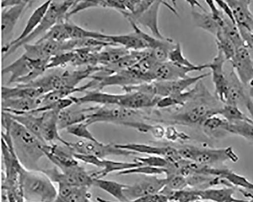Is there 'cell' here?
<instances>
[{"label": "cell", "mask_w": 253, "mask_h": 202, "mask_svg": "<svg viewBox=\"0 0 253 202\" xmlns=\"http://www.w3.org/2000/svg\"><path fill=\"white\" fill-rule=\"evenodd\" d=\"M195 93L183 106L175 108L170 117L172 124L183 126L201 125L209 117L219 115L223 104L200 81Z\"/></svg>", "instance_id": "obj_1"}, {"label": "cell", "mask_w": 253, "mask_h": 202, "mask_svg": "<svg viewBox=\"0 0 253 202\" xmlns=\"http://www.w3.org/2000/svg\"><path fill=\"white\" fill-rule=\"evenodd\" d=\"M2 125L10 135L15 153L22 165L27 169L38 170V164L45 156L47 144L13 119L6 112L2 113Z\"/></svg>", "instance_id": "obj_2"}, {"label": "cell", "mask_w": 253, "mask_h": 202, "mask_svg": "<svg viewBox=\"0 0 253 202\" xmlns=\"http://www.w3.org/2000/svg\"><path fill=\"white\" fill-rule=\"evenodd\" d=\"M147 120V116L141 110L98 105L93 107V110L85 123L89 126L95 124L106 123L129 127L142 133L151 132L157 137L160 127L146 123Z\"/></svg>", "instance_id": "obj_3"}, {"label": "cell", "mask_w": 253, "mask_h": 202, "mask_svg": "<svg viewBox=\"0 0 253 202\" xmlns=\"http://www.w3.org/2000/svg\"><path fill=\"white\" fill-rule=\"evenodd\" d=\"M81 97H70L74 104L81 105L93 103L99 105L117 106L126 108L142 110L156 107L158 99L155 96L137 90L123 94H112L98 90H87Z\"/></svg>", "instance_id": "obj_4"}, {"label": "cell", "mask_w": 253, "mask_h": 202, "mask_svg": "<svg viewBox=\"0 0 253 202\" xmlns=\"http://www.w3.org/2000/svg\"><path fill=\"white\" fill-rule=\"evenodd\" d=\"M20 184L28 202H54L57 196L53 182L41 170H28L23 167Z\"/></svg>", "instance_id": "obj_5"}, {"label": "cell", "mask_w": 253, "mask_h": 202, "mask_svg": "<svg viewBox=\"0 0 253 202\" xmlns=\"http://www.w3.org/2000/svg\"><path fill=\"white\" fill-rule=\"evenodd\" d=\"M102 70V67L99 66H89L79 70H65L40 77L34 82L23 86L39 88L45 94L56 90L75 89L82 80L90 78L94 73L101 72Z\"/></svg>", "instance_id": "obj_6"}, {"label": "cell", "mask_w": 253, "mask_h": 202, "mask_svg": "<svg viewBox=\"0 0 253 202\" xmlns=\"http://www.w3.org/2000/svg\"><path fill=\"white\" fill-rule=\"evenodd\" d=\"M49 62V60L33 59L24 54L4 68L2 73L11 74L8 84L25 85L34 82L43 75L47 70Z\"/></svg>", "instance_id": "obj_7"}, {"label": "cell", "mask_w": 253, "mask_h": 202, "mask_svg": "<svg viewBox=\"0 0 253 202\" xmlns=\"http://www.w3.org/2000/svg\"><path fill=\"white\" fill-rule=\"evenodd\" d=\"M76 1H51L48 11L36 29L27 38L11 47L4 55V58L14 53L18 48L29 44L40 35H44L56 24L64 21Z\"/></svg>", "instance_id": "obj_8"}, {"label": "cell", "mask_w": 253, "mask_h": 202, "mask_svg": "<svg viewBox=\"0 0 253 202\" xmlns=\"http://www.w3.org/2000/svg\"><path fill=\"white\" fill-rule=\"evenodd\" d=\"M178 150L183 159L211 167L229 161L236 163L239 160L238 156L231 147L212 149L186 146Z\"/></svg>", "instance_id": "obj_9"}, {"label": "cell", "mask_w": 253, "mask_h": 202, "mask_svg": "<svg viewBox=\"0 0 253 202\" xmlns=\"http://www.w3.org/2000/svg\"><path fill=\"white\" fill-rule=\"evenodd\" d=\"M90 78L97 82L95 90L100 91L104 88L110 86H119L123 89L153 82L151 74L142 72L135 65L130 68L122 70L111 75H93Z\"/></svg>", "instance_id": "obj_10"}, {"label": "cell", "mask_w": 253, "mask_h": 202, "mask_svg": "<svg viewBox=\"0 0 253 202\" xmlns=\"http://www.w3.org/2000/svg\"><path fill=\"white\" fill-rule=\"evenodd\" d=\"M51 180L53 183L68 185L77 187H87L93 186L94 178L90 172H88L79 164L63 171H60L57 168L41 169Z\"/></svg>", "instance_id": "obj_11"}, {"label": "cell", "mask_w": 253, "mask_h": 202, "mask_svg": "<svg viewBox=\"0 0 253 202\" xmlns=\"http://www.w3.org/2000/svg\"><path fill=\"white\" fill-rule=\"evenodd\" d=\"M68 147L73 154L91 155L102 159L112 156H129L138 154L133 152L119 148L116 144H105L100 142L98 140H81L75 143L70 142Z\"/></svg>", "instance_id": "obj_12"}, {"label": "cell", "mask_w": 253, "mask_h": 202, "mask_svg": "<svg viewBox=\"0 0 253 202\" xmlns=\"http://www.w3.org/2000/svg\"><path fill=\"white\" fill-rule=\"evenodd\" d=\"M167 178H159L158 176H145L144 178L132 185H126L124 194L128 199L160 194L167 184Z\"/></svg>", "instance_id": "obj_13"}, {"label": "cell", "mask_w": 253, "mask_h": 202, "mask_svg": "<svg viewBox=\"0 0 253 202\" xmlns=\"http://www.w3.org/2000/svg\"><path fill=\"white\" fill-rule=\"evenodd\" d=\"M34 2L32 1H22L14 6L3 9L1 27L3 48L7 47L12 42L14 30L18 20Z\"/></svg>", "instance_id": "obj_14"}, {"label": "cell", "mask_w": 253, "mask_h": 202, "mask_svg": "<svg viewBox=\"0 0 253 202\" xmlns=\"http://www.w3.org/2000/svg\"><path fill=\"white\" fill-rule=\"evenodd\" d=\"M211 74V72H207L196 76H188L177 80L153 82L155 95L162 98L183 93Z\"/></svg>", "instance_id": "obj_15"}, {"label": "cell", "mask_w": 253, "mask_h": 202, "mask_svg": "<svg viewBox=\"0 0 253 202\" xmlns=\"http://www.w3.org/2000/svg\"><path fill=\"white\" fill-rule=\"evenodd\" d=\"M226 59L222 53L217 50L216 56L212 62L208 64L209 68L211 70L212 81L215 87V95L224 104L228 90L227 74L224 69Z\"/></svg>", "instance_id": "obj_16"}, {"label": "cell", "mask_w": 253, "mask_h": 202, "mask_svg": "<svg viewBox=\"0 0 253 202\" xmlns=\"http://www.w3.org/2000/svg\"><path fill=\"white\" fill-rule=\"evenodd\" d=\"M233 69L244 86H253V57L245 47L236 50L234 57L230 61Z\"/></svg>", "instance_id": "obj_17"}, {"label": "cell", "mask_w": 253, "mask_h": 202, "mask_svg": "<svg viewBox=\"0 0 253 202\" xmlns=\"http://www.w3.org/2000/svg\"><path fill=\"white\" fill-rule=\"evenodd\" d=\"M164 5L177 15L176 10L163 1H153L150 7L146 9L135 20L134 23L138 26H142L149 29L153 36L161 39L167 38L161 33L158 23L159 11L162 5Z\"/></svg>", "instance_id": "obj_18"}, {"label": "cell", "mask_w": 253, "mask_h": 202, "mask_svg": "<svg viewBox=\"0 0 253 202\" xmlns=\"http://www.w3.org/2000/svg\"><path fill=\"white\" fill-rule=\"evenodd\" d=\"M118 148L150 156H157L166 158L173 164H177L183 159L180 157L178 150L170 147H157L143 144L129 143L116 144Z\"/></svg>", "instance_id": "obj_19"}, {"label": "cell", "mask_w": 253, "mask_h": 202, "mask_svg": "<svg viewBox=\"0 0 253 202\" xmlns=\"http://www.w3.org/2000/svg\"><path fill=\"white\" fill-rule=\"evenodd\" d=\"M200 71L197 69L190 68L176 65L169 61L159 63L152 72L153 82L173 80L186 78L190 72Z\"/></svg>", "instance_id": "obj_20"}, {"label": "cell", "mask_w": 253, "mask_h": 202, "mask_svg": "<svg viewBox=\"0 0 253 202\" xmlns=\"http://www.w3.org/2000/svg\"><path fill=\"white\" fill-rule=\"evenodd\" d=\"M60 112L51 110L41 113L43 117L41 132V139L46 144L58 141L62 145L68 146L70 142L63 139L59 133L58 121Z\"/></svg>", "instance_id": "obj_21"}, {"label": "cell", "mask_w": 253, "mask_h": 202, "mask_svg": "<svg viewBox=\"0 0 253 202\" xmlns=\"http://www.w3.org/2000/svg\"><path fill=\"white\" fill-rule=\"evenodd\" d=\"M233 10L236 24L253 33V14L250 10L249 0L226 1Z\"/></svg>", "instance_id": "obj_22"}, {"label": "cell", "mask_w": 253, "mask_h": 202, "mask_svg": "<svg viewBox=\"0 0 253 202\" xmlns=\"http://www.w3.org/2000/svg\"><path fill=\"white\" fill-rule=\"evenodd\" d=\"M51 1L45 2L38 6L29 17L26 25L22 33L18 37L13 40V41L6 48L2 49L4 55L12 46L22 41L29 36L39 26L44 18L49 7Z\"/></svg>", "instance_id": "obj_23"}, {"label": "cell", "mask_w": 253, "mask_h": 202, "mask_svg": "<svg viewBox=\"0 0 253 202\" xmlns=\"http://www.w3.org/2000/svg\"><path fill=\"white\" fill-rule=\"evenodd\" d=\"M227 77L229 87L224 104L238 106L241 103H243L245 105L250 95L246 93L244 85L234 69L227 74Z\"/></svg>", "instance_id": "obj_24"}, {"label": "cell", "mask_w": 253, "mask_h": 202, "mask_svg": "<svg viewBox=\"0 0 253 202\" xmlns=\"http://www.w3.org/2000/svg\"><path fill=\"white\" fill-rule=\"evenodd\" d=\"M72 106L59 113L58 121L59 131L66 130L76 124L85 122L93 110V107L77 108L72 107Z\"/></svg>", "instance_id": "obj_25"}, {"label": "cell", "mask_w": 253, "mask_h": 202, "mask_svg": "<svg viewBox=\"0 0 253 202\" xmlns=\"http://www.w3.org/2000/svg\"><path fill=\"white\" fill-rule=\"evenodd\" d=\"M42 97L37 99L17 98L3 100V111L12 114L30 112L40 106Z\"/></svg>", "instance_id": "obj_26"}, {"label": "cell", "mask_w": 253, "mask_h": 202, "mask_svg": "<svg viewBox=\"0 0 253 202\" xmlns=\"http://www.w3.org/2000/svg\"><path fill=\"white\" fill-rule=\"evenodd\" d=\"M236 188L224 187L222 188H209L204 190H197L201 201H209L213 202H250L237 199L235 197Z\"/></svg>", "instance_id": "obj_27"}, {"label": "cell", "mask_w": 253, "mask_h": 202, "mask_svg": "<svg viewBox=\"0 0 253 202\" xmlns=\"http://www.w3.org/2000/svg\"><path fill=\"white\" fill-rule=\"evenodd\" d=\"M139 166L141 165L133 161V163H125L109 160L106 159L101 160L100 170L90 172L92 176L95 179H101L114 172H120Z\"/></svg>", "instance_id": "obj_28"}, {"label": "cell", "mask_w": 253, "mask_h": 202, "mask_svg": "<svg viewBox=\"0 0 253 202\" xmlns=\"http://www.w3.org/2000/svg\"><path fill=\"white\" fill-rule=\"evenodd\" d=\"M131 51L120 46L104 47L97 54V64L99 67H106L114 64L128 54Z\"/></svg>", "instance_id": "obj_29"}, {"label": "cell", "mask_w": 253, "mask_h": 202, "mask_svg": "<svg viewBox=\"0 0 253 202\" xmlns=\"http://www.w3.org/2000/svg\"><path fill=\"white\" fill-rule=\"evenodd\" d=\"M192 9L193 20L196 27L215 37L219 27L211 13L203 7L201 12L197 11L194 8Z\"/></svg>", "instance_id": "obj_30"}, {"label": "cell", "mask_w": 253, "mask_h": 202, "mask_svg": "<svg viewBox=\"0 0 253 202\" xmlns=\"http://www.w3.org/2000/svg\"><path fill=\"white\" fill-rule=\"evenodd\" d=\"M45 95L43 91L39 88L16 85L15 87H3L2 99L32 98L37 99Z\"/></svg>", "instance_id": "obj_31"}, {"label": "cell", "mask_w": 253, "mask_h": 202, "mask_svg": "<svg viewBox=\"0 0 253 202\" xmlns=\"http://www.w3.org/2000/svg\"><path fill=\"white\" fill-rule=\"evenodd\" d=\"M93 186L107 192L119 202H125L129 201L124 194V190L126 186V184L103 178H94Z\"/></svg>", "instance_id": "obj_32"}, {"label": "cell", "mask_w": 253, "mask_h": 202, "mask_svg": "<svg viewBox=\"0 0 253 202\" xmlns=\"http://www.w3.org/2000/svg\"><path fill=\"white\" fill-rule=\"evenodd\" d=\"M9 114L17 122L23 126L28 131L42 140L41 132L42 120H43L42 114L37 116L36 114L29 113L19 114Z\"/></svg>", "instance_id": "obj_33"}, {"label": "cell", "mask_w": 253, "mask_h": 202, "mask_svg": "<svg viewBox=\"0 0 253 202\" xmlns=\"http://www.w3.org/2000/svg\"><path fill=\"white\" fill-rule=\"evenodd\" d=\"M223 131L237 135L253 141V120L251 121L226 123L222 128Z\"/></svg>", "instance_id": "obj_34"}, {"label": "cell", "mask_w": 253, "mask_h": 202, "mask_svg": "<svg viewBox=\"0 0 253 202\" xmlns=\"http://www.w3.org/2000/svg\"><path fill=\"white\" fill-rule=\"evenodd\" d=\"M168 60L176 65L187 68L197 69L200 71L209 68L208 64L196 65L190 62L184 56L180 43L176 44L175 47L169 54Z\"/></svg>", "instance_id": "obj_35"}, {"label": "cell", "mask_w": 253, "mask_h": 202, "mask_svg": "<svg viewBox=\"0 0 253 202\" xmlns=\"http://www.w3.org/2000/svg\"><path fill=\"white\" fill-rule=\"evenodd\" d=\"M219 177L225 179L231 187L253 191V183L245 177L228 169H222Z\"/></svg>", "instance_id": "obj_36"}, {"label": "cell", "mask_w": 253, "mask_h": 202, "mask_svg": "<svg viewBox=\"0 0 253 202\" xmlns=\"http://www.w3.org/2000/svg\"><path fill=\"white\" fill-rule=\"evenodd\" d=\"M217 50L221 51L227 61H231L236 52V48L230 39L221 31L215 36Z\"/></svg>", "instance_id": "obj_37"}, {"label": "cell", "mask_w": 253, "mask_h": 202, "mask_svg": "<svg viewBox=\"0 0 253 202\" xmlns=\"http://www.w3.org/2000/svg\"><path fill=\"white\" fill-rule=\"evenodd\" d=\"M219 115L229 123L251 121L253 119L245 115L237 106L223 105Z\"/></svg>", "instance_id": "obj_38"}, {"label": "cell", "mask_w": 253, "mask_h": 202, "mask_svg": "<svg viewBox=\"0 0 253 202\" xmlns=\"http://www.w3.org/2000/svg\"><path fill=\"white\" fill-rule=\"evenodd\" d=\"M134 161L141 165L142 166H149L151 167L166 168L169 172L174 168L175 165L170 163L166 158L157 156H148L143 157L135 158Z\"/></svg>", "instance_id": "obj_39"}, {"label": "cell", "mask_w": 253, "mask_h": 202, "mask_svg": "<svg viewBox=\"0 0 253 202\" xmlns=\"http://www.w3.org/2000/svg\"><path fill=\"white\" fill-rule=\"evenodd\" d=\"M167 184L160 194L168 196L172 192L185 189L188 186L186 178L180 174L167 176Z\"/></svg>", "instance_id": "obj_40"}, {"label": "cell", "mask_w": 253, "mask_h": 202, "mask_svg": "<svg viewBox=\"0 0 253 202\" xmlns=\"http://www.w3.org/2000/svg\"><path fill=\"white\" fill-rule=\"evenodd\" d=\"M66 19L64 21L56 24L43 37H41L40 39L51 40L60 43L65 42L70 40L71 39L65 26Z\"/></svg>", "instance_id": "obj_41"}, {"label": "cell", "mask_w": 253, "mask_h": 202, "mask_svg": "<svg viewBox=\"0 0 253 202\" xmlns=\"http://www.w3.org/2000/svg\"><path fill=\"white\" fill-rule=\"evenodd\" d=\"M169 171L166 168H157L149 166H142L126 170L117 173L119 175H127L130 174H142L145 176L165 174L167 176Z\"/></svg>", "instance_id": "obj_42"}, {"label": "cell", "mask_w": 253, "mask_h": 202, "mask_svg": "<svg viewBox=\"0 0 253 202\" xmlns=\"http://www.w3.org/2000/svg\"><path fill=\"white\" fill-rule=\"evenodd\" d=\"M67 133L84 140L96 141L97 139L89 130V126L85 122L76 124L68 127Z\"/></svg>", "instance_id": "obj_43"}, {"label": "cell", "mask_w": 253, "mask_h": 202, "mask_svg": "<svg viewBox=\"0 0 253 202\" xmlns=\"http://www.w3.org/2000/svg\"><path fill=\"white\" fill-rule=\"evenodd\" d=\"M169 201L175 202H196L199 201L197 190H186L172 192L168 196Z\"/></svg>", "instance_id": "obj_44"}, {"label": "cell", "mask_w": 253, "mask_h": 202, "mask_svg": "<svg viewBox=\"0 0 253 202\" xmlns=\"http://www.w3.org/2000/svg\"><path fill=\"white\" fill-rule=\"evenodd\" d=\"M227 122V120L217 115H214L208 118L202 125L204 131L209 135H213L219 131H223L222 128Z\"/></svg>", "instance_id": "obj_45"}, {"label": "cell", "mask_w": 253, "mask_h": 202, "mask_svg": "<svg viewBox=\"0 0 253 202\" xmlns=\"http://www.w3.org/2000/svg\"><path fill=\"white\" fill-rule=\"evenodd\" d=\"M100 7V1H76L67 14V18L88 9Z\"/></svg>", "instance_id": "obj_46"}, {"label": "cell", "mask_w": 253, "mask_h": 202, "mask_svg": "<svg viewBox=\"0 0 253 202\" xmlns=\"http://www.w3.org/2000/svg\"><path fill=\"white\" fill-rule=\"evenodd\" d=\"M96 200L98 202H115L106 200L100 197H97ZM168 201L169 199L167 196L162 194H158L129 200L125 202H167Z\"/></svg>", "instance_id": "obj_47"}, {"label": "cell", "mask_w": 253, "mask_h": 202, "mask_svg": "<svg viewBox=\"0 0 253 202\" xmlns=\"http://www.w3.org/2000/svg\"><path fill=\"white\" fill-rule=\"evenodd\" d=\"M244 46L253 54V33L246 29L238 27Z\"/></svg>", "instance_id": "obj_48"}, {"label": "cell", "mask_w": 253, "mask_h": 202, "mask_svg": "<svg viewBox=\"0 0 253 202\" xmlns=\"http://www.w3.org/2000/svg\"><path fill=\"white\" fill-rule=\"evenodd\" d=\"M215 2L223 13L231 20L232 22L236 24L233 10H232L227 2L226 1H216Z\"/></svg>", "instance_id": "obj_49"}, {"label": "cell", "mask_w": 253, "mask_h": 202, "mask_svg": "<svg viewBox=\"0 0 253 202\" xmlns=\"http://www.w3.org/2000/svg\"><path fill=\"white\" fill-rule=\"evenodd\" d=\"M22 1V0H8V1L5 0L1 1V7L3 9L13 7L19 4Z\"/></svg>", "instance_id": "obj_50"}, {"label": "cell", "mask_w": 253, "mask_h": 202, "mask_svg": "<svg viewBox=\"0 0 253 202\" xmlns=\"http://www.w3.org/2000/svg\"><path fill=\"white\" fill-rule=\"evenodd\" d=\"M245 105L248 112L250 113L252 117V119L253 120V102L250 97H249L246 100Z\"/></svg>", "instance_id": "obj_51"}, {"label": "cell", "mask_w": 253, "mask_h": 202, "mask_svg": "<svg viewBox=\"0 0 253 202\" xmlns=\"http://www.w3.org/2000/svg\"><path fill=\"white\" fill-rule=\"evenodd\" d=\"M237 190H238L239 192H240L246 198L253 200V191L242 189H237Z\"/></svg>", "instance_id": "obj_52"}, {"label": "cell", "mask_w": 253, "mask_h": 202, "mask_svg": "<svg viewBox=\"0 0 253 202\" xmlns=\"http://www.w3.org/2000/svg\"><path fill=\"white\" fill-rule=\"evenodd\" d=\"M91 198V196L84 197L80 201V202H93L90 200Z\"/></svg>", "instance_id": "obj_53"}, {"label": "cell", "mask_w": 253, "mask_h": 202, "mask_svg": "<svg viewBox=\"0 0 253 202\" xmlns=\"http://www.w3.org/2000/svg\"><path fill=\"white\" fill-rule=\"evenodd\" d=\"M249 95L253 98V86L250 87Z\"/></svg>", "instance_id": "obj_54"}, {"label": "cell", "mask_w": 253, "mask_h": 202, "mask_svg": "<svg viewBox=\"0 0 253 202\" xmlns=\"http://www.w3.org/2000/svg\"><path fill=\"white\" fill-rule=\"evenodd\" d=\"M196 202H201V200H199V201H196Z\"/></svg>", "instance_id": "obj_55"}, {"label": "cell", "mask_w": 253, "mask_h": 202, "mask_svg": "<svg viewBox=\"0 0 253 202\" xmlns=\"http://www.w3.org/2000/svg\"><path fill=\"white\" fill-rule=\"evenodd\" d=\"M250 202H253V200H250Z\"/></svg>", "instance_id": "obj_56"}]
</instances>
